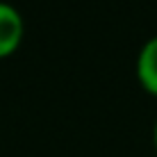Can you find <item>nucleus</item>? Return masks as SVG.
<instances>
[{
  "label": "nucleus",
  "mask_w": 157,
  "mask_h": 157,
  "mask_svg": "<svg viewBox=\"0 0 157 157\" xmlns=\"http://www.w3.org/2000/svg\"><path fill=\"white\" fill-rule=\"evenodd\" d=\"M25 36V21L18 7L0 0V59L14 55Z\"/></svg>",
  "instance_id": "nucleus-1"
},
{
  "label": "nucleus",
  "mask_w": 157,
  "mask_h": 157,
  "mask_svg": "<svg viewBox=\"0 0 157 157\" xmlns=\"http://www.w3.org/2000/svg\"><path fill=\"white\" fill-rule=\"evenodd\" d=\"M134 75L144 91L150 96H157V34L144 41V46L137 52L134 62Z\"/></svg>",
  "instance_id": "nucleus-2"
},
{
  "label": "nucleus",
  "mask_w": 157,
  "mask_h": 157,
  "mask_svg": "<svg viewBox=\"0 0 157 157\" xmlns=\"http://www.w3.org/2000/svg\"><path fill=\"white\" fill-rule=\"evenodd\" d=\"M153 148H155V155H157V118L153 123Z\"/></svg>",
  "instance_id": "nucleus-3"
}]
</instances>
